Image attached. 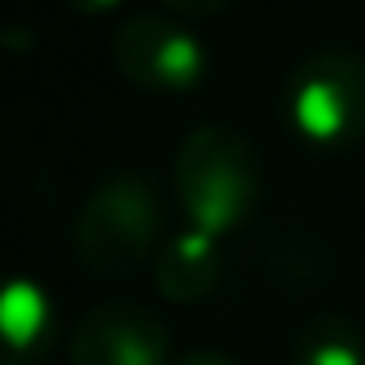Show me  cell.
I'll use <instances>...</instances> for the list:
<instances>
[{
  "label": "cell",
  "mask_w": 365,
  "mask_h": 365,
  "mask_svg": "<svg viewBox=\"0 0 365 365\" xmlns=\"http://www.w3.org/2000/svg\"><path fill=\"white\" fill-rule=\"evenodd\" d=\"M155 284L168 301H180V305L207 301L220 284V237L198 228L172 237L155 258Z\"/></svg>",
  "instance_id": "obj_6"
},
{
  "label": "cell",
  "mask_w": 365,
  "mask_h": 365,
  "mask_svg": "<svg viewBox=\"0 0 365 365\" xmlns=\"http://www.w3.org/2000/svg\"><path fill=\"white\" fill-rule=\"evenodd\" d=\"M292 365H365V339L348 318H318L301 331Z\"/></svg>",
  "instance_id": "obj_8"
},
{
  "label": "cell",
  "mask_w": 365,
  "mask_h": 365,
  "mask_svg": "<svg viewBox=\"0 0 365 365\" xmlns=\"http://www.w3.org/2000/svg\"><path fill=\"white\" fill-rule=\"evenodd\" d=\"M288 120L297 138L318 150L365 138V56L352 48L309 56L288 82Z\"/></svg>",
  "instance_id": "obj_3"
},
{
  "label": "cell",
  "mask_w": 365,
  "mask_h": 365,
  "mask_svg": "<svg viewBox=\"0 0 365 365\" xmlns=\"http://www.w3.org/2000/svg\"><path fill=\"white\" fill-rule=\"evenodd\" d=\"M163 5H168L172 14H180V18H211V14L228 9L232 0H163Z\"/></svg>",
  "instance_id": "obj_9"
},
{
  "label": "cell",
  "mask_w": 365,
  "mask_h": 365,
  "mask_svg": "<svg viewBox=\"0 0 365 365\" xmlns=\"http://www.w3.org/2000/svg\"><path fill=\"white\" fill-rule=\"evenodd\" d=\"M176 198L198 232H232L258 202V155L228 125H202L176 150Z\"/></svg>",
  "instance_id": "obj_1"
},
{
  "label": "cell",
  "mask_w": 365,
  "mask_h": 365,
  "mask_svg": "<svg viewBox=\"0 0 365 365\" xmlns=\"http://www.w3.org/2000/svg\"><path fill=\"white\" fill-rule=\"evenodd\" d=\"M163 207L146 176L120 172L86 198L73 224V254L91 275L125 279L146 258H155Z\"/></svg>",
  "instance_id": "obj_2"
},
{
  "label": "cell",
  "mask_w": 365,
  "mask_h": 365,
  "mask_svg": "<svg viewBox=\"0 0 365 365\" xmlns=\"http://www.w3.org/2000/svg\"><path fill=\"white\" fill-rule=\"evenodd\" d=\"M112 61L125 82L142 91H194L207 78V52L202 43L159 14H133L112 35Z\"/></svg>",
  "instance_id": "obj_4"
},
{
  "label": "cell",
  "mask_w": 365,
  "mask_h": 365,
  "mask_svg": "<svg viewBox=\"0 0 365 365\" xmlns=\"http://www.w3.org/2000/svg\"><path fill=\"white\" fill-rule=\"evenodd\" d=\"M69 361L73 365H168L172 339L163 322L129 301H108L78 318L69 335Z\"/></svg>",
  "instance_id": "obj_5"
},
{
  "label": "cell",
  "mask_w": 365,
  "mask_h": 365,
  "mask_svg": "<svg viewBox=\"0 0 365 365\" xmlns=\"http://www.w3.org/2000/svg\"><path fill=\"white\" fill-rule=\"evenodd\" d=\"M180 365H232V361L220 356V352H194L190 361H180Z\"/></svg>",
  "instance_id": "obj_11"
},
{
  "label": "cell",
  "mask_w": 365,
  "mask_h": 365,
  "mask_svg": "<svg viewBox=\"0 0 365 365\" xmlns=\"http://www.w3.org/2000/svg\"><path fill=\"white\" fill-rule=\"evenodd\" d=\"M0 331H5L9 365H31L48 352V344L56 335V314L39 284H31V279L9 284L5 301H0Z\"/></svg>",
  "instance_id": "obj_7"
},
{
  "label": "cell",
  "mask_w": 365,
  "mask_h": 365,
  "mask_svg": "<svg viewBox=\"0 0 365 365\" xmlns=\"http://www.w3.org/2000/svg\"><path fill=\"white\" fill-rule=\"evenodd\" d=\"M65 5L73 14H82V18H103V14H112L120 5V0H65Z\"/></svg>",
  "instance_id": "obj_10"
}]
</instances>
